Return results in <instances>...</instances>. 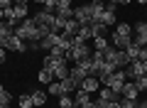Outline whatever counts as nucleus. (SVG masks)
Here are the masks:
<instances>
[{
  "label": "nucleus",
  "mask_w": 147,
  "mask_h": 108,
  "mask_svg": "<svg viewBox=\"0 0 147 108\" xmlns=\"http://www.w3.org/2000/svg\"><path fill=\"white\" fill-rule=\"evenodd\" d=\"M5 59H7V49H5V47H0V64L5 62Z\"/></svg>",
  "instance_id": "nucleus-41"
},
{
  "label": "nucleus",
  "mask_w": 147,
  "mask_h": 108,
  "mask_svg": "<svg viewBox=\"0 0 147 108\" xmlns=\"http://www.w3.org/2000/svg\"><path fill=\"white\" fill-rule=\"evenodd\" d=\"M15 35L20 37L22 42H27V44H30V42H39V39H42V35H39V27L34 25V20H32V17L22 20L20 25L15 27Z\"/></svg>",
  "instance_id": "nucleus-1"
},
{
  "label": "nucleus",
  "mask_w": 147,
  "mask_h": 108,
  "mask_svg": "<svg viewBox=\"0 0 147 108\" xmlns=\"http://www.w3.org/2000/svg\"><path fill=\"white\" fill-rule=\"evenodd\" d=\"M61 7H71V0H57V10H61Z\"/></svg>",
  "instance_id": "nucleus-38"
},
{
  "label": "nucleus",
  "mask_w": 147,
  "mask_h": 108,
  "mask_svg": "<svg viewBox=\"0 0 147 108\" xmlns=\"http://www.w3.org/2000/svg\"><path fill=\"white\" fill-rule=\"evenodd\" d=\"M137 3H140V5H147V0H137Z\"/></svg>",
  "instance_id": "nucleus-48"
},
{
  "label": "nucleus",
  "mask_w": 147,
  "mask_h": 108,
  "mask_svg": "<svg viewBox=\"0 0 147 108\" xmlns=\"http://www.w3.org/2000/svg\"><path fill=\"white\" fill-rule=\"evenodd\" d=\"M79 108H98V106H96V101H93V98H91V101H86V103H81Z\"/></svg>",
  "instance_id": "nucleus-40"
},
{
  "label": "nucleus",
  "mask_w": 147,
  "mask_h": 108,
  "mask_svg": "<svg viewBox=\"0 0 147 108\" xmlns=\"http://www.w3.org/2000/svg\"><path fill=\"white\" fill-rule=\"evenodd\" d=\"M96 22H100L103 27H110V25H115V12H108V10H103L100 12V17Z\"/></svg>",
  "instance_id": "nucleus-21"
},
{
  "label": "nucleus",
  "mask_w": 147,
  "mask_h": 108,
  "mask_svg": "<svg viewBox=\"0 0 147 108\" xmlns=\"http://www.w3.org/2000/svg\"><path fill=\"white\" fill-rule=\"evenodd\" d=\"M17 103H20V108H32V106H34V101H32V93H22V96L17 98Z\"/></svg>",
  "instance_id": "nucleus-29"
},
{
  "label": "nucleus",
  "mask_w": 147,
  "mask_h": 108,
  "mask_svg": "<svg viewBox=\"0 0 147 108\" xmlns=\"http://www.w3.org/2000/svg\"><path fill=\"white\" fill-rule=\"evenodd\" d=\"M37 79H39V84H52L54 81V74H52V69L42 67V69H39V74H37Z\"/></svg>",
  "instance_id": "nucleus-22"
},
{
  "label": "nucleus",
  "mask_w": 147,
  "mask_h": 108,
  "mask_svg": "<svg viewBox=\"0 0 147 108\" xmlns=\"http://www.w3.org/2000/svg\"><path fill=\"white\" fill-rule=\"evenodd\" d=\"M59 108H76V106H74V96H71V93L59 96Z\"/></svg>",
  "instance_id": "nucleus-28"
},
{
  "label": "nucleus",
  "mask_w": 147,
  "mask_h": 108,
  "mask_svg": "<svg viewBox=\"0 0 147 108\" xmlns=\"http://www.w3.org/2000/svg\"><path fill=\"white\" fill-rule=\"evenodd\" d=\"M32 20H34L37 27H49V30L59 32V30H57V17H54V12L39 10V12H34V15H32Z\"/></svg>",
  "instance_id": "nucleus-3"
},
{
  "label": "nucleus",
  "mask_w": 147,
  "mask_h": 108,
  "mask_svg": "<svg viewBox=\"0 0 147 108\" xmlns=\"http://www.w3.org/2000/svg\"><path fill=\"white\" fill-rule=\"evenodd\" d=\"M54 47H59V32H52V35H47L42 42H39V49H44V52L54 49Z\"/></svg>",
  "instance_id": "nucleus-12"
},
{
  "label": "nucleus",
  "mask_w": 147,
  "mask_h": 108,
  "mask_svg": "<svg viewBox=\"0 0 147 108\" xmlns=\"http://www.w3.org/2000/svg\"><path fill=\"white\" fill-rule=\"evenodd\" d=\"M120 108H137V101H130V98H120Z\"/></svg>",
  "instance_id": "nucleus-34"
},
{
  "label": "nucleus",
  "mask_w": 147,
  "mask_h": 108,
  "mask_svg": "<svg viewBox=\"0 0 147 108\" xmlns=\"http://www.w3.org/2000/svg\"><path fill=\"white\" fill-rule=\"evenodd\" d=\"M125 74H127V79H130V81H135V79H140L142 74H145V71H142V62H140V59H135V62H130V64L125 67Z\"/></svg>",
  "instance_id": "nucleus-8"
},
{
  "label": "nucleus",
  "mask_w": 147,
  "mask_h": 108,
  "mask_svg": "<svg viewBox=\"0 0 147 108\" xmlns=\"http://www.w3.org/2000/svg\"><path fill=\"white\" fill-rule=\"evenodd\" d=\"M61 86H64V93H74L76 88H81V84H76L71 76H66V79L61 81Z\"/></svg>",
  "instance_id": "nucleus-25"
},
{
  "label": "nucleus",
  "mask_w": 147,
  "mask_h": 108,
  "mask_svg": "<svg viewBox=\"0 0 147 108\" xmlns=\"http://www.w3.org/2000/svg\"><path fill=\"white\" fill-rule=\"evenodd\" d=\"M142 59H147V44L142 47Z\"/></svg>",
  "instance_id": "nucleus-44"
},
{
  "label": "nucleus",
  "mask_w": 147,
  "mask_h": 108,
  "mask_svg": "<svg viewBox=\"0 0 147 108\" xmlns=\"http://www.w3.org/2000/svg\"><path fill=\"white\" fill-rule=\"evenodd\" d=\"M142 71L147 74V59H142Z\"/></svg>",
  "instance_id": "nucleus-43"
},
{
  "label": "nucleus",
  "mask_w": 147,
  "mask_h": 108,
  "mask_svg": "<svg viewBox=\"0 0 147 108\" xmlns=\"http://www.w3.org/2000/svg\"><path fill=\"white\" fill-rule=\"evenodd\" d=\"M81 88H86L88 93H96L100 88V81H98V76H86L84 79V84H81Z\"/></svg>",
  "instance_id": "nucleus-14"
},
{
  "label": "nucleus",
  "mask_w": 147,
  "mask_h": 108,
  "mask_svg": "<svg viewBox=\"0 0 147 108\" xmlns=\"http://www.w3.org/2000/svg\"><path fill=\"white\" fill-rule=\"evenodd\" d=\"M49 57L52 59H66V52L61 47H54V49H49Z\"/></svg>",
  "instance_id": "nucleus-33"
},
{
  "label": "nucleus",
  "mask_w": 147,
  "mask_h": 108,
  "mask_svg": "<svg viewBox=\"0 0 147 108\" xmlns=\"http://www.w3.org/2000/svg\"><path fill=\"white\" fill-rule=\"evenodd\" d=\"M0 108H10V106H3V103H0Z\"/></svg>",
  "instance_id": "nucleus-49"
},
{
  "label": "nucleus",
  "mask_w": 147,
  "mask_h": 108,
  "mask_svg": "<svg viewBox=\"0 0 147 108\" xmlns=\"http://www.w3.org/2000/svg\"><path fill=\"white\" fill-rule=\"evenodd\" d=\"M91 62H93V67H96V74H98V67L105 62V57H103V52H98V49H93L91 52Z\"/></svg>",
  "instance_id": "nucleus-27"
},
{
  "label": "nucleus",
  "mask_w": 147,
  "mask_h": 108,
  "mask_svg": "<svg viewBox=\"0 0 147 108\" xmlns=\"http://www.w3.org/2000/svg\"><path fill=\"white\" fill-rule=\"evenodd\" d=\"M3 47H5L7 52H17V54H25V52H27V42H22V39H20L17 35L7 37V39H5V44H3Z\"/></svg>",
  "instance_id": "nucleus-6"
},
{
  "label": "nucleus",
  "mask_w": 147,
  "mask_h": 108,
  "mask_svg": "<svg viewBox=\"0 0 147 108\" xmlns=\"http://www.w3.org/2000/svg\"><path fill=\"white\" fill-rule=\"evenodd\" d=\"M96 93H98V98H100V101H120V98H118V96H120V93H115V91H113V88H108V86L98 88V91H96Z\"/></svg>",
  "instance_id": "nucleus-16"
},
{
  "label": "nucleus",
  "mask_w": 147,
  "mask_h": 108,
  "mask_svg": "<svg viewBox=\"0 0 147 108\" xmlns=\"http://www.w3.org/2000/svg\"><path fill=\"white\" fill-rule=\"evenodd\" d=\"M86 101H91V93L86 91V88H76V91H74V106L79 108L81 103H86Z\"/></svg>",
  "instance_id": "nucleus-18"
},
{
  "label": "nucleus",
  "mask_w": 147,
  "mask_h": 108,
  "mask_svg": "<svg viewBox=\"0 0 147 108\" xmlns=\"http://www.w3.org/2000/svg\"><path fill=\"white\" fill-rule=\"evenodd\" d=\"M74 20L79 22V25H88V22H91L88 5H79V7H74Z\"/></svg>",
  "instance_id": "nucleus-9"
},
{
  "label": "nucleus",
  "mask_w": 147,
  "mask_h": 108,
  "mask_svg": "<svg viewBox=\"0 0 147 108\" xmlns=\"http://www.w3.org/2000/svg\"><path fill=\"white\" fill-rule=\"evenodd\" d=\"M79 27H81V25H79L76 20H69L66 25H64V30H61V32H64V35H71V37H76V35H79Z\"/></svg>",
  "instance_id": "nucleus-24"
},
{
  "label": "nucleus",
  "mask_w": 147,
  "mask_h": 108,
  "mask_svg": "<svg viewBox=\"0 0 147 108\" xmlns=\"http://www.w3.org/2000/svg\"><path fill=\"white\" fill-rule=\"evenodd\" d=\"M137 108H147V101H142V103H137Z\"/></svg>",
  "instance_id": "nucleus-45"
},
{
  "label": "nucleus",
  "mask_w": 147,
  "mask_h": 108,
  "mask_svg": "<svg viewBox=\"0 0 147 108\" xmlns=\"http://www.w3.org/2000/svg\"><path fill=\"white\" fill-rule=\"evenodd\" d=\"M0 103H3V106H10V103H12V96H10L7 91H3V93H0Z\"/></svg>",
  "instance_id": "nucleus-36"
},
{
  "label": "nucleus",
  "mask_w": 147,
  "mask_h": 108,
  "mask_svg": "<svg viewBox=\"0 0 147 108\" xmlns=\"http://www.w3.org/2000/svg\"><path fill=\"white\" fill-rule=\"evenodd\" d=\"M42 10H47V12H57V0H47Z\"/></svg>",
  "instance_id": "nucleus-35"
},
{
  "label": "nucleus",
  "mask_w": 147,
  "mask_h": 108,
  "mask_svg": "<svg viewBox=\"0 0 147 108\" xmlns=\"http://www.w3.org/2000/svg\"><path fill=\"white\" fill-rule=\"evenodd\" d=\"M34 3H39V5H44V3H47V0H34Z\"/></svg>",
  "instance_id": "nucleus-46"
},
{
  "label": "nucleus",
  "mask_w": 147,
  "mask_h": 108,
  "mask_svg": "<svg viewBox=\"0 0 147 108\" xmlns=\"http://www.w3.org/2000/svg\"><path fill=\"white\" fill-rule=\"evenodd\" d=\"M47 96H64V86H61V81H57L54 79L52 84H47Z\"/></svg>",
  "instance_id": "nucleus-20"
},
{
  "label": "nucleus",
  "mask_w": 147,
  "mask_h": 108,
  "mask_svg": "<svg viewBox=\"0 0 147 108\" xmlns=\"http://www.w3.org/2000/svg\"><path fill=\"white\" fill-rule=\"evenodd\" d=\"M27 3H15V5H12V17H15V22L17 25H20L22 20H27Z\"/></svg>",
  "instance_id": "nucleus-11"
},
{
  "label": "nucleus",
  "mask_w": 147,
  "mask_h": 108,
  "mask_svg": "<svg viewBox=\"0 0 147 108\" xmlns=\"http://www.w3.org/2000/svg\"><path fill=\"white\" fill-rule=\"evenodd\" d=\"M69 76H71V79H74L76 84H84V79L88 76V74H86L84 69L79 67V64H71V69H69Z\"/></svg>",
  "instance_id": "nucleus-15"
},
{
  "label": "nucleus",
  "mask_w": 147,
  "mask_h": 108,
  "mask_svg": "<svg viewBox=\"0 0 147 108\" xmlns=\"http://www.w3.org/2000/svg\"><path fill=\"white\" fill-rule=\"evenodd\" d=\"M132 44H137V47H145L147 44V22L145 20H140V22H135V27H132Z\"/></svg>",
  "instance_id": "nucleus-5"
},
{
  "label": "nucleus",
  "mask_w": 147,
  "mask_h": 108,
  "mask_svg": "<svg viewBox=\"0 0 147 108\" xmlns=\"http://www.w3.org/2000/svg\"><path fill=\"white\" fill-rule=\"evenodd\" d=\"M91 37H93V35H91V27H88V25H81V27H79V35H76V39H79V42H88Z\"/></svg>",
  "instance_id": "nucleus-26"
},
{
  "label": "nucleus",
  "mask_w": 147,
  "mask_h": 108,
  "mask_svg": "<svg viewBox=\"0 0 147 108\" xmlns=\"http://www.w3.org/2000/svg\"><path fill=\"white\" fill-rule=\"evenodd\" d=\"M125 81H127L125 69H115V71H113V74L103 81V86H108V88H113L115 93H120V88H123V84H125Z\"/></svg>",
  "instance_id": "nucleus-4"
},
{
  "label": "nucleus",
  "mask_w": 147,
  "mask_h": 108,
  "mask_svg": "<svg viewBox=\"0 0 147 108\" xmlns=\"http://www.w3.org/2000/svg\"><path fill=\"white\" fill-rule=\"evenodd\" d=\"M132 42V37H127V35H118V32H113V39H110V44L115 47V49H125L127 44Z\"/></svg>",
  "instance_id": "nucleus-13"
},
{
  "label": "nucleus",
  "mask_w": 147,
  "mask_h": 108,
  "mask_svg": "<svg viewBox=\"0 0 147 108\" xmlns=\"http://www.w3.org/2000/svg\"><path fill=\"white\" fill-rule=\"evenodd\" d=\"M86 5H88V12H91V20H98V17H100V12H103L105 10V3H103V0H91V3H86Z\"/></svg>",
  "instance_id": "nucleus-10"
},
{
  "label": "nucleus",
  "mask_w": 147,
  "mask_h": 108,
  "mask_svg": "<svg viewBox=\"0 0 147 108\" xmlns=\"http://www.w3.org/2000/svg\"><path fill=\"white\" fill-rule=\"evenodd\" d=\"M32 101H34V106H44L47 103V91H34L32 93Z\"/></svg>",
  "instance_id": "nucleus-30"
},
{
  "label": "nucleus",
  "mask_w": 147,
  "mask_h": 108,
  "mask_svg": "<svg viewBox=\"0 0 147 108\" xmlns=\"http://www.w3.org/2000/svg\"><path fill=\"white\" fill-rule=\"evenodd\" d=\"M15 3L12 0H0V10H7V7H12Z\"/></svg>",
  "instance_id": "nucleus-39"
},
{
  "label": "nucleus",
  "mask_w": 147,
  "mask_h": 108,
  "mask_svg": "<svg viewBox=\"0 0 147 108\" xmlns=\"http://www.w3.org/2000/svg\"><path fill=\"white\" fill-rule=\"evenodd\" d=\"M120 93H123V98H130V101H137V96H140L142 91L137 88V84H135V81H130V79H127V81L123 84Z\"/></svg>",
  "instance_id": "nucleus-7"
},
{
  "label": "nucleus",
  "mask_w": 147,
  "mask_h": 108,
  "mask_svg": "<svg viewBox=\"0 0 147 108\" xmlns=\"http://www.w3.org/2000/svg\"><path fill=\"white\" fill-rule=\"evenodd\" d=\"M12 3H30V0H12Z\"/></svg>",
  "instance_id": "nucleus-47"
},
{
  "label": "nucleus",
  "mask_w": 147,
  "mask_h": 108,
  "mask_svg": "<svg viewBox=\"0 0 147 108\" xmlns=\"http://www.w3.org/2000/svg\"><path fill=\"white\" fill-rule=\"evenodd\" d=\"M113 59H115V67H118V69H125L127 64H130V57L125 54V49H115Z\"/></svg>",
  "instance_id": "nucleus-17"
},
{
  "label": "nucleus",
  "mask_w": 147,
  "mask_h": 108,
  "mask_svg": "<svg viewBox=\"0 0 147 108\" xmlns=\"http://www.w3.org/2000/svg\"><path fill=\"white\" fill-rule=\"evenodd\" d=\"M0 22H3V12H0Z\"/></svg>",
  "instance_id": "nucleus-50"
},
{
  "label": "nucleus",
  "mask_w": 147,
  "mask_h": 108,
  "mask_svg": "<svg viewBox=\"0 0 147 108\" xmlns=\"http://www.w3.org/2000/svg\"><path fill=\"white\" fill-rule=\"evenodd\" d=\"M105 10H108V12H115L118 10V3H115V0H108V3H105Z\"/></svg>",
  "instance_id": "nucleus-37"
},
{
  "label": "nucleus",
  "mask_w": 147,
  "mask_h": 108,
  "mask_svg": "<svg viewBox=\"0 0 147 108\" xmlns=\"http://www.w3.org/2000/svg\"><path fill=\"white\" fill-rule=\"evenodd\" d=\"M125 54L130 57V62H135V59H140V62H142V47L132 44V42H130V44L125 47Z\"/></svg>",
  "instance_id": "nucleus-19"
},
{
  "label": "nucleus",
  "mask_w": 147,
  "mask_h": 108,
  "mask_svg": "<svg viewBox=\"0 0 147 108\" xmlns=\"http://www.w3.org/2000/svg\"><path fill=\"white\" fill-rule=\"evenodd\" d=\"M93 44H96V49H98V52H105V49L110 47V42L105 39V37H96V42H93Z\"/></svg>",
  "instance_id": "nucleus-32"
},
{
  "label": "nucleus",
  "mask_w": 147,
  "mask_h": 108,
  "mask_svg": "<svg viewBox=\"0 0 147 108\" xmlns=\"http://www.w3.org/2000/svg\"><path fill=\"white\" fill-rule=\"evenodd\" d=\"M91 52H93V49H91L86 42H79V39H76V44L66 52V59H69L71 64H79V62H84V59L91 57Z\"/></svg>",
  "instance_id": "nucleus-2"
},
{
  "label": "nucleus",
  "mask_w": 147,
  "mask_h": 108,
  "mask_svg": "<svg viewBox=\"0 0 147 108\" xmlns=\"http://www.w3.org/2000/svg\"><path fill=\"white\" fill-rule=\"evenodd\" d=\"M88 27H91V35H93V39H96V37H105V30H108V27H103L100 22H93V20L88 22Z\"/></svg>",
  "instance_id": "nucleus-23"
},
{
  "label": "nucleus",
  "mask_w": 147,
  "mask_h": 108,
  "mask_svg": "<svg viewBox=\"0 0 147 108\" xmlns=\"http://www.w3.org/2000/svg\"><path fill=\"white\" fill-rule=\"evenodd\" d=\"M115 32H118V35H127V37H132V25H130V22H120V25L115 27Z\"/></svg>",
  "instance_id": "nucleus-31"
},
{
  "label": "nucleus",
  "mask_w": 147,
  "mask_h": 108,
  "mask_svg": "<svg viewBox=\"0 0 147 108\" xmlns=\"http://www.w3.org/2000/svg\"><path fill=\"white\" fill-rule=\"evenodd\" d=\"M115 3H118V5H130L132 0H115Z\"/></svg>",
  "instance_id": "nucleus-42"
}]
</instances>
